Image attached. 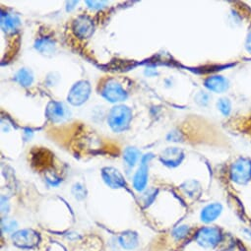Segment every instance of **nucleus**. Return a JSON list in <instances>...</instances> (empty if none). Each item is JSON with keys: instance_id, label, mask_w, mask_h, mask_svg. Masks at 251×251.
<instances>
[{"instance_id": "f257e3e1", "label": "nucleus", "mask_w": 251, "mask_h": 251, "mask_svg": "<svg viewBox=\"0 0 251 251\" xmlns=\"http://www.w3.org/2000/svg\"><path fill=\"white\" fill-rule=\"evenodd\" d=\"M132 110L124 104L113 106L107 114V123L114 132H123L127 130L132 120Z\"/></svg>"}, {"instance_id": "f03ea898", "label": "nucleus", "mask_w": 251, "mask_h": 251, "mask_svg": "<svg viewBox=\"0 0 251 251\" xmlns=\"http://www.w3.org/2000/svg\"><path fill=\"white\" fill-rule=\"evenodd\" d=\"M100 95L109 102H120L127 99L128 94L122 85L113 78L106 79L100 89Z\"/></svg>"}, {"instance_id": "7ed1b4c3", "label": "nucleus", "mask_w": 251, "mask_h": 251, "mask_svg": "<svg viewBox=\"0 0 251 251\" xmlns=\"http://www.w3.org/2000/svg\"><path fill=\"white\" fill-rule=\"evenodd\" d=\"M230 178L237 184H246L251 178V161L246 158L237 159L231 165Z\"/></svg>"}, {"instance_id": "20e7f679", "label": "nucleus", "mask_w": 251, "mask_h": 251, "mask_svg": "<svg viewBox=\"0 0 251 251\" xmlns=\"http://www.w3.org/2000/svg\"><path fill=\"white\" fill-rule=\"evenodd\" d=\"M11 239L13 241V244L19 248L32 249L39 244L41 237L36 230L26 228L15 231L11 235Z\"/></svg>"}, {"instance_id": "39448f33", "label": "nucleus", "mask_w": 251, "mask_h": 251, "mask_svg": "<svg viewBox=\"0 0 251 251\" xmlns=\"http://www.w3.org/2000/svg\"><path fill=\"white\" fill-rule=\"evenodd\" d=\"M91 85L86 80L78 81L73 85L67 96L69 103L75 106H79L85 103L91 96Z\"/></svg>"}, {"instance_id": "423d86ee", "label": "nucleus", "mask_w": 251, "mask_h": 251, "mask_svg": "<svg viewBox=\"0 0 251 251\" xmlns=\"http://www.w3.org/2000/svg\"><path fill=\"white\" fill-rule=\"evenodd\" d=\"M71 112L69 108L60 101L51 100L46 108V116L52 123H61L69 119Z\"/></svg>"}, {"instance_id": "0eeeda50", "label": "nucleus", "mask_w": 251, "mask_h": 251, "mask_svg": "<svg viewBox=\"0 0 251 251\" xmlns=\"http://www.w3.org/2000/svg\"><path fill=\"white\" fill-rule=\"evenodd\" d=\"M154 158L153 154H146L142 156L140 167L134 175L133 177V187L136 191L142 192L147 187L148 182V171H149V163Z\"/></svg>"}, {"instance_id": "6e6552de", "label": "nucleus", "mask_w": 251, "mask_h": 251, "mask_svg": "<svg viewBox=\"0 0 251 251\" xmlns=\"http://www.w3.org/2000/svg\"><path fill=\"white\" fill-rule=\"evenodd\" d=\"M221 238V230L214 226L202 227L196 233V241L204 248H213L220 242Z\"/></svg>"}, {"instance_id": "1a4fd4ad", "label": "nucleus", "mask_w": 251, "mask_h": 251, "mask_svg": "<svg viewBox=\"0 0 251 251\" xmlns=\"http://www.w3.org/2000/svg\"><path fill=\"white\" fill-rule=\"evenodd\" d=\"M72 30L79 39H89L95 32V24L89 16L80 15L73 21Z\"/></svg>"}, {"instance_id": "9d476101", "label": "nucleus", "mask_w": 251, "mask_h": 251, "mask_svg": "<svg viewBox=\"0 0 251 251\" xmlns=\"http://www.w3.org/2000/svg\"><path fill=\"white\" fill-rule=\"evenodd\" d=\"M163 165L169 168H176L183 162L185 154L182 149L177 147H169L162 151L159 156Z\"/></svg>"}, {"instance_id": "9b49d317", "label": "nucleus", "mask_w": 251, "mask_h": 251, "mask_svg": "<svg viewBox=\"0 0 251 251\" xmlns=\"http://www.w3.org/2000/svg\"><path fill=\"white\" fill-rule=\"evenodd\" d=\"M101 177L105 184L113 189L123 188L126 185L122 174L115 168L106 167L101 170Z\"/></svg>"}, {"instance_id": "f8f14e48", "label": "nucleus", "mask_w": 251, "mask_h": 251, "mask_svg": "<svg viewBox=\"0 0 251 251\" xmlns=\"http://www.w3.org/2000/svg\"><path fill=\"white\" fill-rule=\"evenodd\" d=\"M204 86L210 91L217 94H223L229 88V81L222 75H212L206 78Z\"/></svg>"}, {"instance_id": "ddd939ff", "label": "nucleus", "mask_w": 251, "mask_h": 251, "mask_svg": "<svg viewBox=\"0 0 251 251\" xmlns=\"http://www.w3.org/2000/svg\"><path fill=\"white\" fill-rule=\"evenodd\" d=\"M223 206L220 203H212L203 208L201 212V221L204 223H212L222 214Z\"/></svg>"}, {"instance_id": "4468645a", "label": "nucleus", "mask_w": 251, "mask_h": 251, "mask_svg": "<svg viewBox=\"0 0 251 251\" xmlns=\"http://www.w3.org/2000/svg\"><path fill=\"white\" fill-rule=\"evenodd\" d=\"M138 235L132 230H126L118 236V243L124 249L132 250L138 245Z\"/></svg>"}, {"instance_id": "2eb2a0df", "label": "nucleus", "mask_w": 251, "mask_h": 251, "mask_svg": "<svg viewBox=\"0 0 251 251\" xmlns=\"http://www.w3.org/2000/svg\"><path fill=\"white\" fill-rule=\"evenodd\" d=\"M1 28L5 33H14L21 25V20L17 15L1 12Z\"/></svg>"}, {"instance_id": "dca6fc26", "label": "nucleus", "mask_w": 251, "mask_h": 251, "mask_svg": "<svg viewBox=\"0 0 251 251\" xmlns=\"http://www.w3.org/2000/svg\"><path fill=\"white\" fill-rule=\"evenodd\" d=\"M35 49L42 54L50 56L53 55L56 51V44L50 38H41L36 41Z\"/></svg>"}, {"instance_id": "f3484780", "label": "nucleus", "mask_w": 251, "mask_h": 251, "mask_svg": "<svg viewBox=\"0 0 251 251\" xmlns=\"http://www.w3.org/2000/svg\"><path fill=\"white\" fill-rule=\"evenodd\" d=\"M14 80L20 86H22L24 88H28L34 82V74L28 68H21L16 72V74L14 76Z\"/></svg>"}, {"instance_id": "a211bd4d", "label": "nucleus", "mask_w": 251, "mask_h": 251, "mask_svg": "<svg viewBox=\"0 0 251 251\" xmlns=\"http://www.w3.org/2000/svg\"><path fill=\"white\" fill-rule=\"evenodd\" d=\"M140 151L135 147L125 148L123 152V160L129 168H133L140 159Z\"/></svg>"}, {"instance_id": "6ab92c4d", "label": "nucleus", "mask_w": 251, "mask_h": 251, "mask_svg": "<svg viewBox=\"0 0 251 251\" xmlns=\"http://www.w3.org/2000/svg\"><path fill=\"white\" fill-rule=\"evenodd\" d=\"M182 190L185 192V194H187L189 197H195L199 194L201 188H200V184L195 181V180H188L185 181L182 185H181Z\"/></svg>"}, {"instance_id": "aec40b11", "label": "nucleus", "mask_w": 251, "mask_h": 251, "mask_svg": "<svg viewBox=\"0 0 251 251\" xmlns=\"http://www.w3.org/2000/svg\"><path fill=\"white\" fill-rule=\"evenodd\" d=\"M217 107L218 110L224 115V116H228L231 112L232 106H231V101L227 98H221L217 101Z\"/></svg>"}, {"instance_id": "412c9836", "label": "nucleus", "mask_w": 251, "mask_h": 251, "mask_svg": "<svg viewBox=\"0 0 251 251\" xmlns=\"http://www.w3.org/2000/svg\"><path fill=\"white\" fill-rule=\"evenodd\" d=\"M194 100L200 106H207L211 100V96L207 92L200 91L195 95Z\"/></svg>"}, {"instance_id": "4be33fe9", "label": "nucleus", "mask_w": 251, "mask_h": 251, "mask_svg": "<svg viewBox=\"0 0 251 251\" xmlns=\"http://www.w3.org/2000/svg\"><path fill=\"white\" fill-rule=\"evenodd\" d=\"M190 231V228L188 226H177L176 228H175L174 232H173V235L176 238V239H182L184 238L185 236L188 235Z\"/></svg>"}, {"instance_id": "5701e85b", "label": "nucleus", "mask_w": 251, "mask_h": 251, "mask_svg": "<svg viewBox=\"0 0 251 251\" xmlns=\"http://www.w3.org/2000/svg\"><path fill=\"white\" fill-rule=\"evenodd\" d=\"M72 193H73V195H74L77 199H79V200L84 199V198L86 197V194H87L85 187H84L82 184H80V183H76V184L73 186V188H72Z\"/></svg>"}, {"instance_id": "b1692460", "label": "nucleus", "mask_w": 251, "mask_h": 251, "mask_svg": "<svg viewBox=\"0 0 251 251\" xmlns=\"http://www.w3.org/2000/svg\"><path fill=\"white\" fill-rule=\"evenodd\" d=\"M157 193H158V190L156 189H150L148 190L144 195H143V202L145 204V207H148L149 205H151L155 198L157 197Z\"/></svg>"}, {"instance_id": "393cba45", "label": "nucleus", "mask_w": 251, "mask_h": 251, "mask_svg": "<svg viewBox=\"0 0 251 251\" xmlns=\"http://www.w3.org/2000/svg\"><path fill=\"white\" fill-rule=\"evenodd\" d=\"M1 226H2L3 231H5V232L12 231V230L16 229L17 226H18L16 221H14V220H9V219H7V218H5V219L2 220Z\"/></svg>"}, {"instance_id": "a878e982", "label": "nucleus", "mask_w": 251, "mask_h": 251, "mask_svg": "<svg viewBox=\"0 0 251 251\" xmlns=\"http://www.w3.org/2000/svg\"><path fill=\"white\" fill-rule=\"evenodd\" d=\"M86 3L91 9H100L106 4L105 1H86Z\"/></svg>"}, {"instance_id": "bb28decb", "label": "nucleus", "mask_w": 251, "mask_h": 251, "mask_svg": "<svg viewBox=\"0 0 251 251\" xmlns=\"http://www.w3.org/2000/svg\"><path fill=\"white\" fill-rule=\"evenodd\" d=\"M244 48H245V50L251 54V32L248 33L247 37H246V40H245V44H244Z\"/></svg>"}]
</instances>
